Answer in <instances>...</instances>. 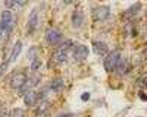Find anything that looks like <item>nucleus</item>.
I'll return each mask as SVG.
<instances>
[{"label":"nucleus","instance_id":"6","mask_svg":"<svg viewBox=\"0 0 147 117\" xmlns=\"http://www.w3.org/2000/svg\"><path fill=\"white\" fill-rule=\"evenodd\" d=\"M88 47L87 45H84V44H77V45H74V49H72V54H74V58H75L77 62H82L85 60V58L88 57Z\"/></svg>","mask_w":147,"mask_h":117},{"label":"nucleus","instance_id":"24","mask_svg":"<svg viewBox=\"0 0 147 117\" xmlns=\"http://www.w3.org/2000/svg\"><path fill=\"white\" fill-rule=\"evenodd\" d=\"M141 86H147V76H144L141 79Z\"/></svg>","mask_w":147,"mask_h":117},{"label":"nucleus","instance_id":"1","mask_svg":"<svg viewBox=\"0 0 147 117\" xmlns=\"http://www.w3.org/2000/svg\"><path fill=\"white\" fill-rule=\"evenodd\" d=\"M13 22H15V18L13 15H12V12L7 9L5 10L2 13V18H0V28H2V32H0V35H2V38H7L9 34L12 32V28H13Z\"/></svg>","mask_w":147,"mask_h":117},{"label":"nucleus","instance_id":"5","mask_svg":"<svg viewBox=\"0 0 147 117\" xmlns=\"http://www.w3.org/2000/svg\"><path fill=\"white\" fill-rule=\"evenodd\" d=\"M27 73L25 72H15L10 78V88L13 89H21L24 85L27 84Z\"/></svg>","mask_w":147,"mask_h":117},{"label":"nucleus","instance_id":"21","mask_svg":"<svg viewBox=\"0 0 147 117\" xmlns=\"http://www.w3.org/2000/svg\"><path fill=\"white\" fill-rule=\"evenodd\" d=\"M81 100H82V101H87V100H90V94H88V92H84L82 95H81Z\"/></svg>","mask_w":147,"mask_h":117},{"label":"nucleus","instance_id":"13","mask_svg":"<svg viewBox=\"0 0 147 117\" xmlns=\"http://www.w3.org/2000/svg\"><path fill=\"white\" fill-rule=\"evenodd\" d=\"M63 86H65V80H63L62 78L53 79V80L50 82V85H49L50 91H53V92H60V91L63 89Z\"/></svg>","mask_w":147,"mask_h":117},{"label":"nucleus","instance_id":"16","mask_svg":"<svg viewBox=\"0 0 147 117\" xmlns=\"http://www.w3.org/2000/svg\"><path fill=\"white\" fill-rule=\"evenodd\" d=\"M49 108H50V102H49L47 100H43L38 105H37V110H35V114L37 116H43L49 111Z\"/></svg>","mask_w":147,"mask_h":117},{"label":"nucleus","instance_id":"3","mask_svg":"<svg viewBox=\"0 0 147 117\" xmlns=\"http://www.w3.org/2000/svg\"><path fill=\"white\" fill-rule=\"evenodd\" d=\"M121 57L122 56H121L119 51H112V53H109L106 56V58H105V69L107 70V72H113V70H116Z\"/></svg>","mask_w":147,"mask_h":117},{"label":"nucleus","instance_id":"18","mask_svg":"<svg viewBox=\"0 0 147 117\" xmlns=\"http://www.w3.org/2000/svg\"><path fill=\"white\" fill-rule=\"evenodd\" d=\"M9 117H25V111L22 108H13L9 113Z\"/></svg>","mask_w":147,"mask_h":117},{"label":"nucleus","instance_id":"4","mask_svg":"<svg viewBox=\"0 0 147 117\" xmlns=\"http://www.w3.org/2000/svg\"><path fill=\"white\" fill-rule=\"evenodd\" d=\"M46 41L49 45H57L62 41V32L57 28H49L46 31Z\"/></svg>","mask_w":147,"mask_h":117},{"label":"nucleus","instance_id":"14","mask_svg":"<svg viewBox=\"0 0 147 117\" xmlns=\"http://www.w3.org/2000/svg\"><path fill=\"white\" fill-rule=\"evenodd\" d=\"M116 70L121 73V75H124V73H128V70H129V63L125 57H121L119 58V63H118V67Z\"/></svg>","mask_w":147,"mask_h":117},{"label":"nucleus","instance_id":"25","mask_svg":"<svg viewBox=\"0 0 147 117\" xmlns=\"http://www.w3.org/2000/svg\"><path fill=\"white\" fill-rule=\"evenodd\" d=\"M63 2H65L66 5H69V3H74V2H75V0H63Z\"/></svg>","mask_w":147,"mask_h":117},{"label":"nucleus","instance_id":"26","mask_svg":"<svg viewBox=\"0 0 147 117\" xmlns=\"http://www.w3.org/2000/svg\"><path fill=\"white\" fill-rule=\"evenodd\" d=\"M144 57H146V58H147V50H146V51H144Z\"/></svg>","mask_w":147,"mask_h":117},{"label":"nucleus","instance_id":"7","mask_svg":"<svg viewBox=\"0 0 147 117\" xmlns=\"http://www.w3.org/2000/svg\"><path fill=\"white\" fill-rule=\"evenodd\" d=\"M110 15V7L109 6H99L93 10V19L94 21H106Z\"/></svg>","mask_w":147,"mask_h":117},{"label":"nucleus","instance_id":"15","mask_svg":"<svg viewBox=\"0 0 147 117\" xmlns=\"http://www.w3.org/2000/svg\"><path fill=\"white\" fill-rule=\"evenodd\" d=\"M140 7H141V5H140V3L132 5L129 9H127V10L124 12V18H125V19H131V18H134V16H136V15L138 13Z\"/></svg>","mask_w":147,"mask_h":117},{"label":"nucleus","instance_id":"9","mask_svg":"<svg viewBox=\"0 0 147 117\" xmlns=\"http://www.w3.org/2000/svg\"><path fill=\"white\" fill-rule=\"evenodd\" d=\"M38 98H40L38 92H35L34 89H30V91H27L25 94H24V102H25V105H30V107L35 105L37 101H38Z\"/></svg>","mask_w":147,"mask_h":117},{"label":"nucleus","instance_id":"20","mask_svg":"<svg viewBox=\"0 0 147 117\" xmlns=\"http://www.w3.org/2000/svg\"><path fill=\"white\" fill-rule=\"evenodd\" d=\"M3 3H5L6 9H10V7H13L16 5V0H3Z\"/></svg>","mask_w":147,"mask_h":117},{"label":"nucleus","instance_id":"10","mask_svg":"<svg viewBox=\"0 0 147 117\" xmlns=\"http://www.w3.org/2000/svg\"><path fill=\"white\" fill-rule=\"evenodd\" d=\"M93 49H94L96 54H99V56H106L107 51H109L107 44L103 43V41H94L93 43Z\"/></svg>","mask_w":147,"mask_h":117},{"label":"nucleus","instance_id":"2","mask_svg":"<svg viewBox=\"0 0 147 117\" xmlns=\"http://www.w3.org/2000/svg\"><path fill=\"white\" fill-rule=\"evenodd\" d=\"M74 44L71 40H66L62 45L59 47V49L55 51V54H53V60L56 62V63H63L65 60H66V57H68V53L74 49Z\"/></svg>","mask_w":147,"mask_h":117},{"label":"nucleus","instance_id":"17","mask_svg":"<svg viewBox=\"0 0 147 117\" xmlns=\"http://www.w3.org/2000/svg\"><path fill=\"white\" fill-rule=\"evenodd\" d=\"M40 69H41V60H40L38 57L32 58V62H31V70H32V72H38Z\"/></svg>","mask_w":147,"mask_h":117},{"label":"nucleus","instance_id":"22","mask_svg":"<svg viewBox=\"0 0 147 117\" xmlns=\"http://www.w3.org/2000/svg\"><path fill=\"white\" fill-rule=\"evenodd\" d=\"M57 117H75L72 113H62V114H59Z\"/></svg>","mask_w":147,"mask_h":117},{"label":"nucleus","instance_id":"11","mask_svg":"<svg viewBox=\"0 0 147 117\" xmlns=\"http://www.w3.org/2000/svg\"><path fill=\"white\" fill-rule=\"evenodd\" d=\"M71 22H72V27L74 28H80L82 25V22H84V15H82V12L80 10H75L72 13V18H71Z\"/></svg>","mask_w":147,"mask_h":117},{"label":"nucleus","instance_id":"19","mask_svg":"<svg viewBox=\"0 0 147 117\" xmlns=\"http://www.w3.org/2000/svg\"><path fill=\"white\" fill-rule=\"evenodd\" d=\"M10 64V60H5L2 64H0V78L3 76V73L6 72V69H7V66Z\"/></svg>","mask_w":147,"mask_h":117},{"label":"nucleus","instance_id":"12","mask_svg":"<svg viewBox=\"0 0 147 117\" xmlns=\"http://www.w3.org/2000/svg\"><path fill=\"white\" fill-rule=\"evenodd\" d=\"M21 51H22V43H21V41H16V43H15V45H13V49H12L10 57H9L10 63H15V62H16V58L19 57Z\"/></svg>","mask_w":147,"mask_h":117},{"label":"nucleus","instance_id":"8","mask_svg":"<svg viewBox=\"0 0 147 117\" xmlns=\"http://www.w3.org/2000/svg\"><path fill=\"white\" fill-rule=\"evenodd\" d=\"M37 27H38V7H34L31 10V13H30V18H28V34H32Z\"/></svg>","mask_w":147,"mask_h":117},{"label":"nucleus","instance_id":"23","mask_svg":"<svg viewBox=\"0 0 147 117\" xmlns=\"http://www.w3.org/2000/svg\"><path fill=\"white\" fill-rule=\"evenodd\" d=\"M16 5L24 6V5H27V0H16Z\"/></svg>","mask_w":147,"mask_h":117}]
</instances>
